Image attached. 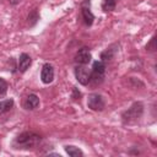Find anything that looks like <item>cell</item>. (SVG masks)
Listing matches in <instances>:
<instances>
[{"label": "cell", "instance_id": "obj_1", "mask_svg": "<svg viewBox=\"0 0 157 157\" xmlns=\"http://www.w3.org/2000/svg\"><path fill=\"white\" fill-rule=\"evenodd\" d=\"M40 136L37 135L36 132L32 131H25L22 134H20L12 142V146L15 148H20V150H29V148H34L39 142H40Z\"/></svg>", "mask_w": 157, "mask_h": 157}, {"label": "cell", "instance_id": "obj_2", "mask_svg": "<svg viewBox=\"0 0 157 157\" xmlns=\"http://www.w3.org/2000/svg\"><path fill=\"white\" fill-rule=\"evenodd\" d=\"M142 113H144V105H142V103L135 102L128 110H125L121 114V118H123V121L125 124H131V123H135L136 120H139L141 118Z\"/></svg>", "mask_w": 157, "mask_h": 157}, {"label": "cell", "instance_id": "obj_3", "mask_svg": "<svg viewBox=\"0 0 157 157\" xmlns=\"http://www.w3.org/2000/svg\"><path fill=\"white\" fill-rule=\"evenodd\" d=\"M105 75V63L102 60H97L92 65L91 70V81L94 83H101Z\"/></svg>", "mask_w": 157, "mask_h": 157}, {"label": "cell", "instance_id": "obj_4", "mask_svg": "<svg viewBox=\"0 0 157 157\" xmlns=\"http://www.w3.org/2000/svg\"><path fill=\"white\" fill-rule=\"evenodd\" d=\"M75 77L77 82L82 86H87L91 82V71L86 67V65H77L74 69Z\"/></svg>", "mask_w": 157, "mask_h": 157}, {"label": "cell", "instance_id": "obj_5", "mask_svg": "<svg viewBox=\"0 0 157 157\" xmlns=\"http://www.w3.org/2000/svg\"><path fill=\"white\" fill-rule=\"evenodd\" d=\"M87 107L91 110H94V112L103 110L104 107H105L104 97L102 94H99V93H91L88 96V99H87Z\"/></svg>", "mask_w": 157, "mask_h": 157}, {"label": "cell", "instance_id": "obj_6", "mask_svg": "<svg viewBox=\"0 0 157 157\" xmlns=\"http://www.w3.org/2000/svg\"><path fill=\"white\" fill-rule=\"evenodd\" d=\"M92 60V54L88 48H81L75 55V61L78 65H87Z\"/></svg>", "mask_w": 157, "mask_h": 157}, {"label": "cell", "instance_id": "obj_7", "mask_svg": "<svg viewBox=\"0 0 157 157\" xmlns=\"http://www.w3.org/2000/svg\"><path fill=\"white\" fill-rule=\"evenodd\" d=\"M40 80L45 85L50 83L54 80V67H53L52 64L47 63V64H44L42 66V70H40Z\"/></svg>", "mask_w": 157, "mask_h": 157}, {"label": "cell", "instance_id": "obj_8", "mask_svg": "<svg viewBox=\"0 0 157 157\" xmlns=\"http://www.w3.org/2000/svg\"><path fill=\"white\" fill-rule=\"evenodd\" d=\"M88 2H90V0H86L81 5V15H82V20H83L86 26H91L93 23V20H94V15L91 12L90 6H87Z\"/></svg>", "mask_w": 157, "mask_h": 157}, {"label": "cell", "instance_id": "obj_9", "mask_svg": "<svg viewBox=\"0 0 157 157\" xmlns=\"http://www.w3.org/2000/svg\"><path fill=\"white\" fill-rule=\"evenodd\" d=\"M39 105V97L34 93H29L23 101V108L27 110H33Z\"/></svg>", "mask_w": 157, "mask_h": 157}, {"label": "cell", "instance_id": "obj_10", "mask_svg": "<svg viewBox=\"0 0 157 157\" xmlns=\"http://www.w3.org/2000/svg\"><path fill=\"white\" fill-rule=\"evenodd\" d=\"M31 64H32L31 56H29L28 54H26V53H22V54L20 55V58H18L17 70H18L20 72H25V71L31 66Z\"/></svg>", "mask_w": 157, "mask_h": 157}, {"label": "cell", "instance_id": "obj_11", "mask_svg": "<svg viewBox=\"0 0 157 157\" xmlns=\"http://www.w3.org/2000/svg\"><path fill=\"white\" fill-rule=\"evenodd\" d=\"M118 47H119V45L115 43V44H112L109 48H107L104 52H102V54H101V60L105 63V61L113 59L114 55H115L117 52H118Z\"/></svg>", "mask_w": 157, "mask_h": 157}, {"label": "cell", "instance_id": "obj_12", "mask_svg": "<svg viewBox=\"0 0 157 157\" xmlns=\"http://www.w3.org/2000/svg\"><path fill=\"white\" fill-rule=\"evenodd\" d=\"M65 152L69 155V156H71V157H81V156H83V152L78 148V147H76V146H72V145H67V146H65Z\"/></svg>", "mask_w": 157, "mask_h": 157}, {"label": "cell", "instance_id": "obj_13", "mask_svg": "<svg viewBox=\"0 0 157 157\" xmlns=\"http://www.w3.org/2000/svg\"><path fill=\"white\" fill-rule=\"evenodd\" d=\"M117 2H118V0H102V10L105 12L113 11V10H115Z\"/></svg>", "mask_w": 157, "mask_h": 157}, {"label": "cell", "instance_id": "obj_14", "mask_svg": "<svg viewBox=\"0 0 157 157\" xmlns=\"http://www.w3.org/2000/svg\"><path fill=\"white\" fill-rule=\"evenodd\" d=\"M12 107H13V99L10 98V99L1 101V102H0V114L7 113Z\"/></svg>", "mask_w": 157, "mask_h": 157}, {"label": "cell", "instance_id": "obj_15", "mask_svg": "<svg viewBox=\"0 0 157 157\" xmlns=\"http://www.w3.org/2000/svg\"><path fill=\"white\" fill-rule=\"evenodd\" d=\"M39 20V15H38V12H37V10L34 9L29 15H28V23H29V26L32 27V26H34L36 23H37V21Z\"/></svg>", "mask_w": 157, "mask_h": 157}, {"label": "cell", "instance_id": "obj_16", "mask_svg": "<svg viewBox=\"0 0 157 157\" xmlns=\"http://www.w3.org/2000/svg\"><path fill=\"white\" fill-rule=\"evenodd\" d=\"M6 91H7V82L2 77H0V96L5 94Z\"/></svg>", "mask_w": 157, "mask_h": 157}, {"label": "cell", "instance_id": "obj_17", "mask_svg": "<svg viewBox=\"0 0 157 157\" xmlns=\"http://www.w3.org/2000/svg\"><path fill=\"white\" fill-rule=\"evenodd\" d=\"M155 40H156V38H155V37H152V38H151V40H150V43L146 45V50L153 52V50L156 49V47H155Z\"/></svg>", "mask_w": 157, "mask_h": 157}, {"label": "cell", "instance_id": "obj_18", "mask_svg": "<svg viewBox=\"0 0 157 157\" xmlns=\"http://www.w3.org/2000/svg\"><path fill=\"white\" fill-rule=\"evenodd\" d=\"M72 92H74V94H72V98L74 99H80V97H81V93L77 91V88H72Z\"/></svg>", "mask_w": 157, "mask_h": 157}, {"label": "cell", "instance_id": "obj_19", "mask_svg": "<svg viewBox=\"0 0 157 157\" xmlns=\"http://www.w3.org/2000/svg\"><path fill=\"white\" fill-rule=\"evenodd\" d=\"M7 1H9L11 5H17V4H20L22 0H7Z\"/></svg>", "mask_w": 157, "mask_h": 157}]
</instances>
